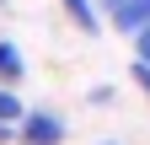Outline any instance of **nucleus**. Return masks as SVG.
Instances as JSON below:
<instances>
[{"mask_svg":"<svg viewBox=\"0 0 150 145\" xmlns=\"http://www.w3.org/2000/svg\"><path fill=\"white\" fill-rule=\"evenodd\" d=\"M27 75V54L16 48L11 38H0V86H6V92H16V81Z\"/></svg>","mask_w":150,"mask_h":145,"instance_id":"3","label":"nucleus"},{"mask_svg":"<svg viewBox=\"0 0 150 145\" xmlns=\"http://www.w3.org/2000/svg\"><path fill=\"white\" fill-rule=\"evenodd\" d=\"M64 140H70V124L54 107H27L16 124V145H64Z\"/></svg>","mask_w":150,"mask_h":145,"instance_id":"1","label":"nucleus"},{"mask_svg":"<svg viewBox=\"0 0 150 145\" xmlns=\"http://www.w3.org/2000/svg\"><path fill=\"white\" fill-rule=\"evenodd\" d=\"M64 16H70V27H81L86 38H97L102 32V16H97V0H59Z\"/></svg>","mask_w":150,"mask_h":145,"instance_id":"4","label":"nucleus"},{"mask_svg":"<svg viewBox=\"0 0 150 145\" xmlns=\"http://www.w3.org/2000/svg\"><path fill=\"white\" fill-rule=\"evenodd\" d=\"M118 32H129V38H139V32L150 27V0H123V6H112V11H102Z\"/></svg>","mask_w":150,"mask_h":145,"instance_id":"2","label":"nucleus"},{"mask_svg":"<svg viewBox=\"0 0 150 145\" xmlns=\"http://www.w3.org/2000/svg\"><path fill=\"white\" fill-rule=\"evenodd\" d=\"M0 6H11V0H0Z\"/></svg>","mask_w":150,"mask_h":145,"instance_id":"10","label":"nucleus"},{"mask_svg":"<svg viewBox=\"0 0 150 145\" xmlns=\"http://www.w3.org/2000/svg\"><path fill=\"white\" fill-rule=\"evenodd\" d=\"M102 145H118V140H102Z\"/></svg>","mask_w":150,"mask_h":145,"instance_id":"9","label":"nucleus"},{"mask_svg":"<svg viewBox=\"0 0 150 145\" xmlns=\"http://www.w3.org/2000/svg\"><path fill=\"white\" fill-rule=\"evenodd\" d=\"M22 113H27V102L16 97V92H6V86H0V124H11V129H16V124H22Z\"/></svg>","mask_w":150,"mask_h":145,"instance_id":"5","label":"nucleus"},{"mask_svg":"<svg viewBox=\"0 0 150 145\" xmlns=\"http://www.w3.org/2000/svg\"><path fill=\"white\" fill-rule=\"evenodd\" d=\"M134 86H139V92L150 97V65H134Z\"/></svg>","mask_w":150,"mask_h":145,"instance_id":"7","label":"nucleus"},{"mask_svg":"<svg viewBox=\"0 0 150 145\" xmlns=\"http://www.w3.org/2000/svg\"><path fill=\"white\" fill-rule=\"evenodd\" d=\"M134 65H150V27L134 38Z\"/></svg>","mask_w":150,"mask_h":145,"instance_id":"6","label":"nucleus"},{"mask_svg":"<svg viewBox=\"0 0 150 145\" xmlns=\"http://www.w3.org/2000/svg\"><path fill=\"white\" fill-rule=\"evenodd\" d=\"M16 140V129H11V124H0V145H11Z\"/></svg>","mask_w":150,"mask_h":145,"instance_id":"8","label":"nucleus"}]
</instances>
